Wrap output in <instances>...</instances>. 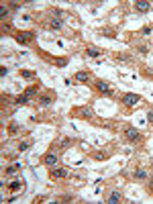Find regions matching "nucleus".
<instances>
[{
  "instance_id": "nucleus-24",
  "label": "nucleus",
  "mask_w": 153,
  "mask_h": 204,
  "mask_svg": "<svg viewBox=\"0 0 153 204\" xmlns=\"http://www.w3.org/2000/svg\"><path fill=\"white\" fill-rule=\"evenodd\" d=\"M6 74H8V69H6V67H4V65H2V67H0V76H2V78H4V76H6Z\"/></svg>"
},
{
  "instance_id": "nucleus-4",
  "label": "nucleus",
  "mask_w": 153,
  "mask_h": 204,
  "mask_svg": "<svg viewBox=\"0 0 153 204\" xmlns=\"http://www.w3.org/2000/svg\"><path fill=\"white\" fill-rule=\"evenodd\" d=\"M149 8H151L149 0H137V2H135V10L137 12H149Z\"/></svg>"
},
{
  "instance_id": "nucleus-19",
  "label": "nucleus",
  "mask_w": 153,
  "mask_h": 204,
  "mask_svg": "<svg viewBox=\"0 0 153 204\" xmlns=\"http://www.w3.org/2000/svg\"><path fill=\"white\" fill-rule=\"evenodd\" d=\"M51 29L59 31V29H61V21H55V19H53V21H51Z\"/></svg>"
},
{
  "instance_id": "nucleus-20",
  "label": "nucleus",
  "mask_w": 153,
  "mask_h": 204,
  "mask_svg": "<svg viewBox=\"0 0 153 204\" xmlns=\"http://www.w3.org/2000/svg\"><path fill=\"white\" fill-rule=\"evenodd\" d=\"M8 12H10V8H6V6L0 8V17H2V19H6V17H8Z\"/></svg>"
},
{
  "instance_id": "nucleus-23",
  "label": "nucleus",
  "mask_w": 153,
  "mask_h": 204,
  "mask_svg": "<svg viewBox=\"0 0 153 204\" xmlns=\"http://www.w3.org/2000/svg\"><path fill=\"white\" fill-rule=\"evenodd\" d=\"M82 114H84V117H92V110H90V108H84Z\"/></svg>"
},
{
  "instance_id": "nucleus-16",
  "label": "nucleus",
  "mask_w": 153,
  "mask_h": 204,
  "mask_svg": "<svg viewBox=\"0 0 153 204\" xmlns=\"http://www.w3.org/2000/svg\"><path fill=\"white\" fill-rule=\"evenodd\" d=\"M15 102H19V104H29V96H27V94H25V96H17Z\"/></svg>"
},
{
  "instance_id": "nucleus-8",
  "label": "nucleus",
  "mask_w": 153,
  "mask_h": 204,
  "mask_svg": "<svg viewBox=\"0 0 153 204\" xmlns=\"http://www.w3.org/2000/svg\"><path fill=\"white\" fill-rule=\"evenodd\" d=\"M43 161H45V165L55 167V163H57V155H55V153H47V155L43 157Z\"/></svg>"
},
{
  "instance_id": "nucleus-1",
  "label": "nucleus",
  "mask_w": 153,
  "mask_h": 204,
  "mask_svg": "<svg viewBox=\"0 0 153 204\" xmlns=\"http://www.w3.org/2000/svg\"><path fill=\"white\" fill-rule=\"evenodd\" d=\"M120 100H123L125 106H135V104H139V102H141V96H137V94H125Z\"/></svg>"
},
{
  "instance_id": "nucleus-18",
  "label": "nucleus",
  "mask_w": 153,
  "mask_h": 204,
  "mask_svg": "<svg viewBox=\"0 0 153 204\" xmlns=\"http://www.w3.org/2000/svg\"><path fill=\"white\" fill-rule=\"evenodd\" d=\"M19 167H21V165H10V167H6V173H8V176H12V173H17V171H19Z\"/></svg>"
},
{
  "instance_id": "nucleus-12",
  "label": "nucleus",
  "mask_w": 153,
  "mask_h": 204,
  "mask_svg": "<svg viewBox=\"0 0 153 204\" xmlns=\"http://www.w3.org/2000/svg\"><path fill=\"white\" fill-rule=\"evenodd\" d=\"M135 178H137V180H145V178H147V169L139 167V169L135 171Z\"/></svg>"
},
{
  "instance_id": "nucleus-13",
  "label": "nucleus",
  "mask_w": 153,
  "mask_h": 204,
  "mask_svg": "<svg viewBox=\"0 0 153 204\" xmlns=\"http://www.w3.org/2000/svg\"><path fill=\"white\" fill-rule=\"evenodd\" d=\"M8 188H10L12 192H19V190L23 188V182H19V180H15L12 184H8Z\"/></svg>"
},
{
  "instance_id": "nucleus-17",
  "label": "nucleus",
  "mask_w": 153,
  "mask_h": 204,
  "mask_svg": "<svg viewBox=\"0 0 153 204\" xmlns=\"http://www.w3.org/2000/svg\"><path fill=\"white\" fill-rule=\"evenodd\" d=\"M21 76H23V78H27V80L35 78V74H33V71H29V69H23V71H21Z\"/></svg>"
},
{
  "instance_id": "nucleus-26",
  "label": "nucleus",
  "mask_w": 153,
  "mask_h": 204,
  "mask_svg": "<svg viewBox=\"0 0 153 204\" xmlns=\"http://www.w3.org/2000/svg\"><path fill=\"white\" fill-rule=\"evenodd\" d=\"M8 131H10V133H17V131H19V125H10V129H8Z\"/></svg>"
},
{
  "instance_id": "nucleus-2",
  "label": "nucleus",
  "mask_w": 153,
  "mask_h": 204,
  "mask_svg": "<svg viewBox=\"0 0 153 204\" xmlns=\"http://www.w3.org/2000/svg\"><path fill=\"white\" fill-rule=\"evenodd\" d=\"M17 41H19L21 45L31 43V41H33V33H29V31H21V33H17Z\"/></svg>"
},
{
  "instance_id": "nucleus-14",
  "label": "nucleus",
  "mask_w": 153,
  "mask_h": 204,
  "mask_svg": "<svg viewBox=\"0 0 153 204\" xmlns=\"http://www.w3.org/2000/svg\"><path fill=\"white\" fill-rule=\"evenodd\" d=\"M37 92H39V88H37V86H29V88H27V92H25V94H27V96H29V98H31V96H35V94H37Z\"/></svg>"
},
{
  "instance_id": "nucleus-3",
  "label": "nucleus",
  "mask_w": 153,
  "mask_h": 204,
  "mask_svg": "<svg viewBox=\"0 0 153 204\" xmlns=\"http://www.w3.org/2000/svg\"><path fill=\"white\" fill-rule=\"evenodd\" d=\"M125 135H127L129 141H141V133L137 129H133V127H127L125 129Z\"/></svg>"
},
{
  "instance_id": "nucleus-27",
  "label": "nucleus",
  "mask_w": 153,
  "mask_h": 204,
  "mask_svg": "<svg viewBox=\"0 0 153 204\" xmlns=\"http://www.w3.org/2000/svg\"><path fill=\"white\" fill-rule=\"evenodd\" d=\"M65 63H67V61H65V59H57V65H59V67H63V65H65Z\"/></svg>"
},
{
  "instance_id": "nucleus-7",
  "label": "nucleus",
  "mask_w": 153,
  "mask_h": 204,
  "mask_svg": "<svg viewBox=\"0 0 153 204\" xmlns=\"http://www.w3.org/2000/svg\"><path fill=\"white\" fill-rule=\"evenodd\" d=\"M120 200H123V196H120V192H118V190H112V192L108 194V198H106V202H108V204H118Z\"/></svg>"
},
{
  "instance_id": "nucleus-25",
  "label": "nucleus",
  "mask_w": 153,
  "mask_h": 204,
  "mask_svg": "<svg viewBox=\"0 0 153 204\" xmlns=\"http://www.w3.org/2000/svg\"><path fill=\"white\" fill-rule=\"evenodd\" d=\"M147 51H149V49H147V47H145V45H141V47H139V53H143V55H145V53H147Z\"/></svg>"
},
{
  "instance_id": "nucleus-21",
  "label": "nucleus",
  "mask_w": 153,
  "mask_h": 204,
  "mask_svg": "<svg viewBox=\"0 0 153 204\" xmlns=\"http://www.w3.org/2000/svg\"><path fill=\"white\" fill-rule=\"evenodd\" d=\"M21 8V2H10V10H19Z\"/></svg>"
},
{
  "instance_id": "nucleus-5",
  "label": "nucleus",
  "mask_w": 153,
  "mask_h": 204,
  "mask_svg": "<svg viewBox=\"0 0 153 204\" xmlns=\"http://www.w3.org/2000/svg\"><path fill=\"white\" fill-rule=\"evenodd\" d=\"M96 90H98V92H102V94H112L110 84H108V82H104V80H98V82H96Z\"/></svg>"
},
{
  "instance_id": "nucleus-6",
  "label": "nucleus",
  "mask_w": 153,
  "mask_h": 204,
  "mask_svg": "<svg viewBox=\"0 0 153 204\" xmlns=\"http://www.w3.org/2000/svg\"><path fill=\"white\" fill-rule=\"evenodd\" d=\"M49 176H51V180H61V178H65V176H67V171H65V169H61V167H53V169L49 171Z\"/></svg>"
},
{
  "instance_id": "nucleus-28",
  "label": "nucleus",
  "mask_w": 153,
  "mask_h": 204,
  "mask_svg": "<svg viewBox=\"0 0 153 204\" xmlns=\"http://www.w3.org/2000/svg\"><path fill=\"white\" fill-rule=\"evenodd\" d=\"M147 121H149V123H153V110H151V112L147 114Z\"/></svg>"
},
{
  "instance_id": "nucleus-22",
  "label": "nucleus",
  "mask_w": 153,
  "mask_h": 204,
  "mask_svg": "<svg viewBox=\"0 0 153 204\" xmlns=\"http://www.w3.org/2000/svg\"><path fill=\"white\" fill-rule=\"evenodd\" d=\"M118 61H129V55H116Z\"/></svg>"
},
{
  "instance_id": "nucleus-10",
  "label": "nucleus",
  "mask_w": 153,
  "mask_h": 204,
  "mask_svg": "<svg viewBox=\"0 0 153 204\" xmlns=\"http://www.w3.org/2000/svg\"><path fill=\"white\" fill-rule=\"evenodd\" d=\"M51 102H53V96H51V94H43V96H39V104H41V106H49Z\"/></svg>"
},
{
  "instance_id": "nucleus-9",
  "label": "nucleus",
  "mask_w": 153,
  "mask_h": 204,
  "mask_svg": "<svg viewBox=\"0 0 153 204\" xmlns=\"http://www.w3.org/2000/svg\"><path fill=\"white\" fill-rule=\"evenodd\" d=\"M86 53H88V57H100V55H102V51H100L98 47H94V45H88Z\"/></svg>"
},
{
  "instance_id": "nucleus-15",
  "label": "nucleus",
  "mask_w": 153,
  "mask_h": 204,
  "mask_svg": "<svg viewBox=\"0 0 153 204\" xmlns=\"http://www.w3.org/2000/svg\"><path fill=\"white\" fill-rule=\"evenodd\" d=\"M31 145H33L31 141H21V143H19V151H27Z\"/></svg>"
},
{
  "instance_id": "nucleus-11",
  "label": "nucleus",
  "mask_w": 153,
  "mask_h": 204,
  "mask_svg": "<svg viewBox=\"0 0 153 204\" xmlns=\"http://www.w3.org/2000/svg\"><path fill=\"white\" fill-rule=\"evenodd\" d=\"M75 80H78V82H88L90 80V74L88 71H78V74H75Z\"/></svg>"
}]
</instances>
